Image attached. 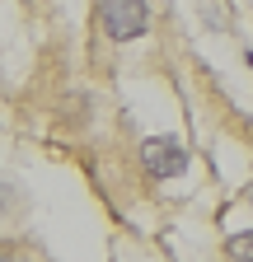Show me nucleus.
I'll return each instance as SVG.
<instances>
[{
    "mask_svg": "<svg viewBox=\"0 0 253 262\" xmlns=\"http://www.w3.org/2000/svg\"><path fill=\"white\" fill-rule=\"evenodd\" d=\"M99 14H103V33L113 42H132V38H141V33L150 28L145 0H103Z\"/></svg>",
    "mask_w": 253,
    "mask_h": 262,
    "instance_id": "obj_1",
    "label": "nucleus"
},
{
    "mask_svg": "<svg viewBox=\"0 0 253 262\" xmlns=\"http://www.w3.org/2000/svg\"><path fill=\"white\" fill-rule=\"evenodd\" d=\"M141 164H145V173L160 178V183L178 178L187 169V145L178 136H150V141H141Z\"/></svg>",
    "mask_w": 253,
    "mask_h": 262,
    "instance_id": "obj_2",
    "label": "nucleus"
},
{
    "mask_svg": "<svg viewBox=\"0 0 253 262\" xmlns=\"http://www.w3.org/2000/svg\"><path fill=\"white\" fill-rule=\"evenodd\" d=\"M225 257L230 262H253V229H244V234H235L225 244Z\"/></svg>",
    "mask_w": 253,
    "mask_h": 262,
    "instance_id": "obj_3",
    "label": "nucleus"
},
{
    "mask_svg": "<svg viewBox=\"0 0 253 262\" xmlns=\"http://www.w3.org/2000/svg\"><path fill=\"white\" fill-rule=\"evenodd\" d=\"M14 202H19V187H14V183H0V220L10 215V206H14Z\"/></svg>",
    "mask_w": 253,
    "mask_h": 262,
    "instance_id": "obj_4",
    "label": "nucleus"
},
{
    "mask_svg": "<svg viewBox=\"0 0 253 262\" xmlns=\"http://www.w3.org/2000/svg\"><path fill=\"white\" fill-rule=\"evenodd\" d=\"M0 262H24V257H19L14 248H0Z\"/></svg>",
    "mask_w": 253,
    "mask_h": 262,
    "instance_id": "obj_5",
    "label": "nucleus"
}]
</instances>
